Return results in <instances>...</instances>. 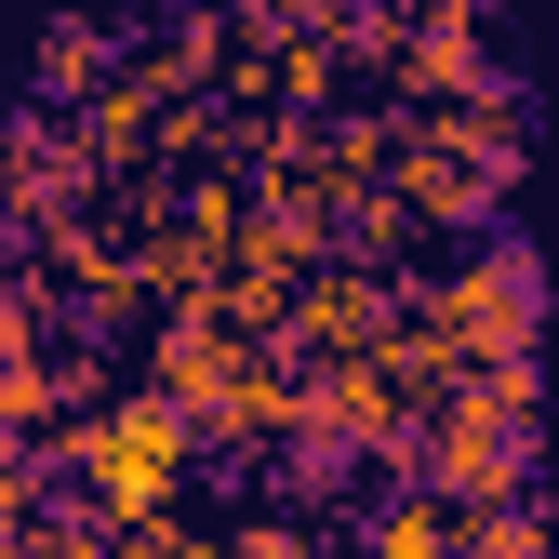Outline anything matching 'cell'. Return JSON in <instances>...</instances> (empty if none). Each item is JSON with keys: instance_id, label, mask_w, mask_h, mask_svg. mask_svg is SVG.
Wrapping results in <instances>:
<instances>
[{"instance_id": "9c48e42d", "label": "cell", "mask_w": 559, "mask_h": 559, "mask_svg": "<svg viewBox=\"0 0 559 559\" xmlns=\"http://www.w3.org/2000/svg\"><path fill=\"white\" fill-rule=\"evenodd\" d=\"M360 559H466V520L440 493H373L360 507Z\"/></svg>"}, {"instance_id": "7c38bea8", "label": "cell", "mask_w": 559, "mask_h": 559, "mask_svg": "<svg viewBox=\"0 0 559 559\" xmlns=\"http://www.w3.org/2000/svg\"><path fill=\"white\" fill-rule=\"evenodd\" d=\"M466 520V559H559L546 546V493H520V507H453Z\"/></svg>"}, {"instance_id": "5b68a950", "label": "cell", "mask_w": 559, "mask_h": 559, "mask_svg": "<svg viewBox=\"0 0 559 559\" xmlns=\"http://www.w3.org/2000/svg\"><path fill=\"white\" fill-rule=\"evenodd\" d=\"M81 187H94V147L81 120H14L0 133V227H81Z\"/></svg>"}, {"instance_id": "6da1fadb", "label": "cell", "mask_w": 559, "mask_h": 559, "mask_svg": "<svg viewBox=\"0 0 559 559\" xmlns=\"http://www.w3.org/2000/svg\"><path fill=\"white\" fill-rule=\"evenodd\" d=\"M187 466H200V413H174L160 386H120V400L53 427V507H94L107 533L120 520H174Z\"/></svg>"}, {"instance_id": "2e32d148", "label": "cell", "mask_w": 559, "mask_h": 559, "mask_svg": "<svg viewBox=\"0 0 559 559\" xmlns=\"http://www.w3.org/2000/svg\"><path fill=\"white\" fill-rule=\"evenodd\" d=\"M0 559H27V533H0Z\"/></svg>"}, {"instance_id": "52a82bcc", "label": "cell", "mask_w": 559, "mask_h": 559, "mask_svg": "<svg viewBox=\"0 0 559 559\" xmlns=\"http://www.w3.org/2000/svg\"><path fill=\"white\" fill-rule=\"evenodd\" d=\"M240 360H253V333H227L214 307H160V333H147V386L174 413H214L240 386Z\"/></svg>"}, {"instance_id": "8992f818", "label": "cell", "mask_w": 559, "mask_h": 559, "mask_svg": "<svg viewBox=\"0 0 559 559\" xmlns=\"http://www.w3.org/2000/svg\"><path fill=\"white\" fill-rule=\"evenodd\" d=\"M386 333H400L386 280H373V266H346V253H333L307 294H294V360H307V373H320V360H373Z\"/></svg>"}, {"instance_id": "4fadbf2b", "label": "cell", "mask_w": 559, "mask_h": 559, "mask_svg": "<svg viewBox=\"0 0 559 559\" xmlns=\"http://www.w3.org/2000/svg\"><path fill=\"white\" fill-rule=\"evenodd\" d=\"M227 546H240V559H320V533H307V520H280V507H253Z\"/></svg>"}, {"instance_id": "7a4b0ae2", "label": "cell", "mask_w": 559, "mask_h": 559, "mask_svg": "<svg viewBox=\"0 0 559 559\" xmlns=\"http://www.w3.org/2000/svg\"><path fill=\"white\" fill-rule=\"evenodd\" d=\"M533 320H546V280H533V240H520V227L466 240V253L427 280V294H413V333L453 360V386H466V373L533 360Z\"/></svg>"}, {"instance_id": "30bf717a", "label": "cell", "mask_w": 559, "mask_h": 559, "mask_svg": "<svg viewBox=\"0 0 559 559\" xmlns=\"http://www.w3.org/2000/svg\"><path fill=\"white\" fill-rule=\"evenodd\" d=\"M107 81H120V40H107L94 14H53V27H40V94H53V120L94 107Z\"/></svg>"}, {"instance_id": "277c9868", "label": "cell", "mask_w": 559, "mask_h": 559, "mask_svg": "<svg viewBox=\"0 0 559 559\" xmlns=\"http://www.w3.org/2000/svg\"><path fill=\"white\" fill-rule=\"evenodd\" d=\"M386 187H400V214H413V227H466V240H493V214H507V187H520V174H507V160H479V147H453L440 120H413Z\"/></svg>"}, {"instance_id": "8fae6325", "label": "cell", "mask_w": 559, "mask_h": 559, "mask_svg": "<svg viewBox=\"0 0 559 559\" xmlns=\"http://www.w3.org/2000/svg\"><path fill=\"white\" fill-rule=\"evenodd\" d=\"M27 360H53V280H0V386Z\"/></svg>"}, {"instance_id": "9a60e30c", "label": "cell", "mask_w": 559, "mask_h": 559, "mask_svg": "<svg viewBox=\"0 0 559 559\" xmlns=\"http://www.w3.org/2000/svg\"><path fill=\"white\" fill-rule=\"evenodd\" d=\"M187 559H240V546H227V533H187Z\"/></svg>"}, {"instance_id": "5bb4252c", "label": "cell", "mask_w": 559, "mask_h": 559, "mask_svg": "<svg viewBox=\"0 0 559 559\" xmlns=\"http://www.w3.org/2000/svg\"><path fill=\"white\" fill-rule=\"evenodd\" d=\"M107 559H187V533H174V520H120Z\"/></svg>"}, {"instance_id": "3957f363", "label": "cell", "mask_w": 559, "mask_h": 559, "mask_svg": "<svg viewBox=\"0 0 559 559\" xmlns=\"http://www.w3.org/2000/svg\"><path fill=\"white\" fill-rule=\"evenodd\" d=\"M413 479H427L440 507H520V493H533V413L453 386V400L427 413V440H413Z\"/></svg>"}, {"instance_id": "ba28073f", "label": "cell", "mask_w": 559, "mask_h": 559, "mask_svg": "<svg viewBox=\"0 0 559 559\" xmlns=\"http://www.w3.org/2000/svg\"><path fill=\"white\" fill-rule=\"evenodd\" d=\"M386 81L440 120V107H479V94H493V53H479V27H440L427 14V27H400V67H386Z\"/></svg>"}]
</instances>
